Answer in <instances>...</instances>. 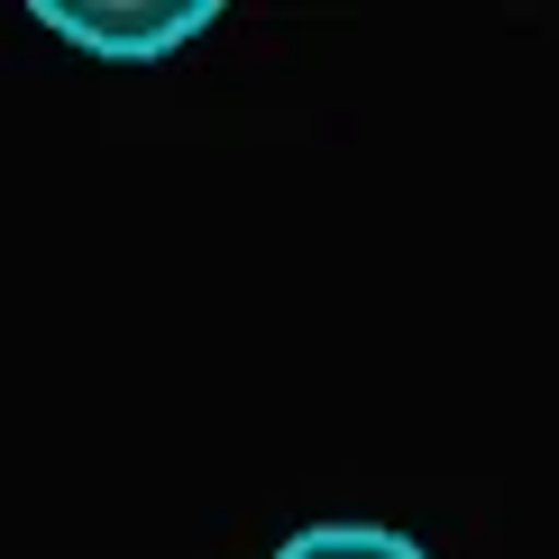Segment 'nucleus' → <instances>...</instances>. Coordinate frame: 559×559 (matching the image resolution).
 <instances>
[{"label":"nucleus","mask_w":559,"mask_h":559,"mask_svg":"<svg viewBox=\"0 0 559 559\" xmlns=\"http://www.w3.org/2000/svg\"><path fill=\"white\" fill-rule=\"evenodd\" d=\"M221 19V0H37V28H56L83 56L110 64H156L175 46H193Z\"/></svg>","instance_id":"nucleus-1"},{"label":"nucleus","mask_w":559,"mask_h":559,"mask_svg":"<svg viewBox=\"0 0 559 559\" xmlns=\"http://www.w3.org/2000/svg\"><path fill=\"white\" fill-rule=\"evenodd\" d=\"M266 559H431V550L413 532H394V523H302Z\"/></svg>","instance_id":"nucleus-2"}]
</instances>
